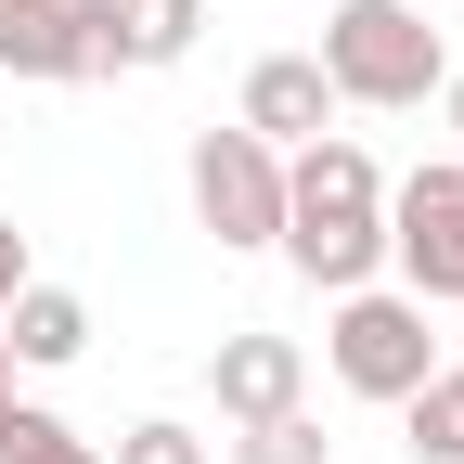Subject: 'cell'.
Instances as JSON below:
<instances>
[{
	"label": "cell",
	"mask_w": 464,
	"mask_h": 464,
	"mask_svg": "<svg viewBox=\"0 0 464 464\" xmlns=\"http://www.w3.org/2000/svg\"><path fill=\"white\" fill-rule=\"evenodd\" d=\"M284 258H297L323 297H348V284H387V181H374V155L323 130L284 155V232H271Z\"/></svg>",
	"instance_id": "1"
},
{
	"label": "cell",
	"mask_w": 464,
	"mask_h": 464,
	"mask_svg": "<svg viewBox=\"0 0 464 464\" xmlns=\"http://www.w3.org/2000/svg\"><path fill=\"white\" fill-rule=\"evenodd\" d=\"M310 65L335 78V103L413 116V103H439L451 52H439V26L413 14V0H335V14H323V52H310Z\"/></svg>",
	"instance_id": "2"
},
{
	"label": "cell",
	"mask_w": 464,
	"mask_h": 464,
	"mask_svg": "<svg viewBox=\"0 0 464 464\" xmlns=\"http://www.w3.org/2000/svg\"><path fill=\"white\" fill-rule=\"evenodd\" d=\"M323 362L348 400H413L439 374V335H426V297H400V284H348V297H323Z\"/></svg>",
	"instance_id": "3"
},
{
	"label": "cell",
	"mask_w": 464,
	"mask_h": 464,
	"mask_svg": "<svg viewBox=\"0 0 464 464\" xmlns=\"http://www.w3.org/2000/svg\"><path fill=\"white\" fill-rule=\"evenodd\" d=\"M181 181H194V219L219 232L232 258H258L271 232H284V155L258 130H194V168H181Z\"/></svg>",
	"instance_id": "4"
},
{
	"label": "cell",
	"mask_w": 464,
	"mask_h": 464,
	"mask_svg": "<svg viewBox=\"0 0 464 464\" xmlns=\"http://www.w3.org/2000/svg\"><path fill=\"white\" fill-rule=\"evenodd\" d=\"M387 271H400V297H464V155L413 168L387 194Z\"/></svg>",
	"instance_id": "5"
},
{
	"label": "cell",
	"mask_w": 464,
	"mask_h": 464,
	"mask_svg": "<svg viewBox=\"0 0 464 464\" xmlns=\"http://www.w3.org/2000/svg\"><path fill=\"white\" fill-rule=\"evenodd\" d=\"M14 78H116V0H0Z\"/></svg>",
	"instance_id": "6"
},
{
	"label": "cell",
	"mask_w": 464,
	"mask_h": 464,
	"mask_svg": "<svg viewBox=\"0 0 464 464\" xmlns=\"http://www.w3.org/2000/svg\"><path fill=\"white\" fill-rule=\"evenodd\" d=\"M207 400H219V426H271V413H297L310 400V348L297 335H219L207 348Z\"/></svg>",
	"instance_id": "7"
},
{
	"label": "cell",
	"mask_w": 464,
	"mask_h": 464,
	"mask_svg": "<svg viewBox=\"0 0 464 464\" xmlns=\"http://www.w3.org/2000/svg\"><path fill=\"white\" fill-rule=\"evenodd\" d=\"M335 78L310 65V52H258V65H246V116H232V130H258L271 155H297V142H323L335 130Z\"/></svg>",
	"instance_id": "8"
},
{
	"label": "cell",
	"mask_w": 464,
	"mask_h": 464,
	"mask_svg": "<svg viewBox=\"0 0 464 464\" xmlns=\"http://www.w3.org/2000/svg\"><path fill=\"white\" fill-rule=\"evenodd\" d=\"M0 348H14V374H65L78 348H91V297H78V284H14Z\"/></svg>",
	"instance_id": "9"
},
{
	"label": "cell",
	"mask_w": 464,
	"mask_h": 464,
	"mask_svg": "<svg viewBox=\"0 0 464 464\" xmlns=\"http://www.w3.org/2000/svg\"><path fill=\"white\" fill-rule=\"evenodd\" d=\"M207 39V0H116V65H181Z\"/></svg>",
	"instance_id": "10"
},
{
	"label": "cell",
	"mask_w": 464,
	"mask_h": 464,
	"mask_svg": "<svg viewBox=\"0 0 464 464\" xmlns=\"http://www.w3.org/2000/svg\"><path fill=\"white\" fill-rule=\"evenodd\" d=\"M0 464H103V439H78L65 413H39V400H14V426H0Z\"/></svg>",
	"instance_id": "11"
},
{
	"label": "cell",
	"mask_w": 464,
	"mask_h": 464,
	"mask_svg": "<svg viewBox=\"0 0 464 464\" xmlns=\"http://www.w3.org/2000/svg\"><path fill=\"white\" fill-rule=\"evenodd\" d=\"M400 439H413V464H464V400H451V374H426L413 400H400Z\"/></svg>",
	"instance_id": "12"
},
{
	"label": "cell",
	"mask_w": 464,
	"mask_h": 464,
	"mask_svg": "<svg viewBox=\"0 0 464 464\" xmlns=\"http://www.w3.org/2000/svg\"><path fill=\"white\" fill-rule=\"evenodd\" d=\"M219 451H232V464H335V439L310 426V400H297V413H271V426H232Z\"/></svg>",
	"instance_id": "13"
},
{
	"label": "cell",
	"mask_w": 464,
	"mask_h": 464,
	"mask_svg": "<svg viewBox=\"0 0 464 464\" xmlns=\"http://www.w3.org/2000/svg\"><path fill=\"white\" fill-rule=\"evenodd\" d=\"M103 464H207V439H194L181 413H142V426H130V439H116Z\"/></svg>",
	"instance_id": "14"
},
{
	"label": "cell",
	"mask_w": 464,
	"mask_h": 464,
	"mask_svg": "<svg viewBox=\"0 0 464 464\" xmlns=\"http://www.w3.org/2000/svg\"><path fill=\"white\" fill-rule=\"evenodd\" d=\"M14 284H39V258H26V232L0 219V310H14Z\"/></svg>",
	"instance_id": "15"
},
{
	"label": "cell",
	"mask_w": 464,
	"mask_h": 464,
	"mask_svg": "<svg viewBox=\"0 0 464 464\" xmlns=\"http://www.w3.org/2000/svg\"><path fill=\"white\" fill-rule=\"evenodd\" d=\"M439 103H451V130H464V65H451V78H439Z\"/></svg>",
	"instance_id": "16"
},
{
	"label": "cell",
	"mask_w": 464,
	"mask_h": 464,
	"mask_svg": "<svg viewBox=\"0 0 464 464\" xmlns=\"http://www.w3.org/2000/svg\"><path fill=\"white\" fill-rule=\"evenodd\" d=\"M0 426H14V348H0Z\"/></svg>",
	"instance_id": "17"
},
{
	"label": "cell",
	"mask_w": 464,
	"mask_h": 464,
	"mask_svg": "<svg viewBox=\"0 0 464 464\" xmlns=\"http://www.w3.org/2000/svg\"><path fill=\"white\" fill-rule=\"evenodd\" d=\"M439 374H451V400H464V362H439Z\"/></svg>",
	"instance_id": "18"
}]
</instances>
